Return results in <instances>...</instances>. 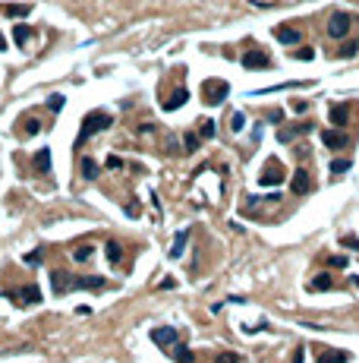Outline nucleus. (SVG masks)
<instances>
[{
    "mask_svg": "<svg viewBox=\"0 0 359 363\" xmlns=\"http://www.w3.org/2000/svg\"><path fill=\"white\" fill-rule=\"evenodd\" d=\"M151 341L158 347H173L180 338H176V329H170V325H164V329H151Z\"/></svg>",
    "mask_w": 359,
    "mask_h": 363,
    "instance_id": "8",
    "label": "nucleus"
},
{
    "mask_svg": "<svg viewBox=\"0 0 359 363\" xmlns=\"http://www.w3.org/2000/svg\"><path fill=\"white\" fill-rule=\"evenodd\" d=\"M350 26H353V16L350 13H334L328 19V35H331V38H343V35L350 32Z\"/></svg>",
    "mask_w": 359,
    "mask_h": 363,
    "instance_id": "3",
    "label": "nucleus"
},
{
    "mask_svg": "<svg viewBox=\"0 0 359 363\" xmlns=\"http://www.w3.org/2000/svg\"><path fill=\"white\" fill-rule=\"evenodd\" d=\"M356 51H359V44H356V41H350V44H343V48H340V57H353Z\"/></svg>",
    "mask_w": 359,
    "mask_h": 363,
    "instance_id": "33",
    "label": "nucleus"
},
{
    "mask_svg": "<svg viewBox=\"0 0 359 363\" xmlns=\"http://www.w3.org/2000/svg\"><path fill=\"white\" fill-rule=\"evenodd\" d=\"M170 354H173V360H176V363H193V360H196V354H193V350H189L186 344H180V341L170 347Z\"/></svg>",
    "mask_w": 359,
    "mask_h": 363,
    "instance_id": "15",
    "label": "nucleus"
},
{
    "mask_svg": "<svg viewBox=\"0 0 359 363\" xmlns=\"http://www.w3.org/2000/svg\"><path fill=\"white\" fill-rule=\"evenodd\" d=\"M230 130H233V133H239V130H246V117L239 114V111H236V114L230 117Z\"/></svg>",
    "mask_w": 359,
    "mask_h": 363,
    "instance_id": "29",
    "label": "nucleus"
},
{
    "mask_svg": "<svg viewBox=\"0 0 359 363\" xmlns=\"http://www.w3.org/2000/svg\"><path fill=\"white\" fill-rule=\"evenodd\" d=\"M82 174H85L88 180H95V177H98V165H95L92 158H82Z\"/></svg>",
    "mask_w": 359,
    "mask_h": 363,
    "instance_id": "27",
    "label": "nucleus"
},
{
    "mask_svg": "<svg viewBox=\"0 0 359 363\" xmlns=\"http://www.w3.org/2000/svg\"><path fill=\"white\" fill-rule=\"evenodd\" d=\"M243 66H246V69H265V66H271V57H268L265 51L252 48V51L243 54Z\"/></svg>",
    "mask_w": 359,
    "mask_h": 363,
    "instance_id": "7",
    "label": "nucleus"
},
{
    "mask_svg": "<svg viewBox=\"0 0 359 363\" xmlns=\"http://www.w3.org/2000/svg\"><path fill=\"white\" fill-rule=\"evenodd\" d=\"M346 117H350V108H346V104H334V108H331V123L334 126H343Z\"/></svg>",
    "mask_w": 359,
    "mask_h": 363,
    "instance_id": "18",
    "label": "nucleus"
},
{
    "mask_svg": "<svg viewBox=\"0 0 359 363\" xmlns=\"http://www.w3.org/2000/svg\"><path fill=\"white\" fill-rule=\"evenodd\" d=\"M274 38L290 48V44H299V41H303V32H299V29H290V26H281V29H274Z\"/></svg>",
    "mask_w": 359,
    "mask_h": 363,
    "instance_id": "9",
    "label": "nucleus"
},
{
    "mask_svg": "<svg viewBox=\"0 0 359 363\" xmlns=\"http://www.w3.org/2000/svg\"><path fill=\"white\" fill-rule=\"evenodd\" d=\"M353 284H356V287H359V278H353Z\"/></svg>",
    "mask_w": 359,
    "mask_h": 363,
    "instance_id": "42",
    "label": "nucleus"
},
{
    "mask_svg": "<svg viewBox=\"0 0 359 363\" xmlns=\"http://www.w3.org/2000/svg\"><path fill=\"white\" fill-rule=\"evenodd\" d=\"M7 48V41H4V35H0V51H4Z\"/></svg>",
    "mask_w": 359,
    "mask_h": 363,
    "instance_id": "41",
    "label": "nucleus"
},
{
    "mask_svg": "<svg viewBox=\"0 0 359 363\" xmlns=\"http://www.w3.org/2000/svg\"><path fill=\"white\" fill-rule=\"evenodd\" d=\"M350 354H343V350H321L318 354V363H346Z\"/></svg>",
    "mask_w": 359,
    "mask_h": 363,
    "instance_id": "17",
    "label": "nucleus"
},
{
    "mask_svg": "<svg viewBox=\"0 0 359 363\" xmlns=\"http://www.w3.org/2000/svg\"><path fill=\"white\" fill-rule=\"evenodd\" d=\"M51 284H54V294H66V291H73V278L66 272H51Z\"/></svg>",
    "mask_w": 359,
    "mask_h": 363,
    "instance_id": "12",
    "label": "nucleus"
},
{
    "mask_svg": "<svg viewBox=\"0 0 359 363\" xmlns=\"http://www.w3.org/2000/svg\"><path fill=\"white\" fill-rule=\"evenodd\" d=\"M47 108H51V111H60V108H63V95H51V98H47Z\"/></svg>",
    "mask_w": 359,
    "mask_h": 363,
    "instance_id": "32",
    "label": "nucleus"
},
{
    "mask_svg": "<svg viewBox=\"0 0 359 363\" xmlns=\"http://www.w3.org/2000/svg\"><path fill=\"white\" fill-rule=\"evenodd\" d=\"M29 38H32V29L29 26H13V41L19 44V48H22V44H29Z\"/></svg>",
    "mask_w": 359,
    "mask_h": 363,
    "instance_id": "21",
    "label": "nucleus"
},
{
    "mask_svg": "<svg viewBox=\"0 0 359 363\" xmlns=\"http://www.w3.org/2000/svg\"><path fill=\"white\" fill-rule=\"evenodd\" d=\"M199 139H214V120H199Z\"/></svg>",
    "mask_w": 359,
    "mask_h": 363,
    "instance_id": "26",
    "label": "nucleus"
},
{
    "mask_svg": "<svg viewBox=\"0 0 359 363\" xmlns=\"http://www.w3.org/2000/svg\"><path fill=\"white\" fill-rule=\"evenodd\" d=\"M350 171V158H337V161H331V174L334 177H340V174Z\"/></svg>",
    "mask_w": 359,
    "mask_h": 363,
    "instance_id": "25",
    "label": "nucleus"
},
{
    "mask_svg": "<svg viewBox=\"0 0 359 363\" xmlns=\"http://www.w3.org/2000/svg\"><path fill=\"white\" fill-rule=\"evenodd\" d=\"M218 363H239L236 354H218Z\"/></svg>",
    "mask_w": 359,
    "mask_h": 363,
    "instance_id": "37",
    "label": "nucleus"
},
{
    "mask_svg": "<svg viewBox=\"0 0 359 363\" xmlns=\"http://www.w3.org/2000/svg\"><path fill=\"white\" fill-rule=\"evenodd\" d=\"M107 168H111V171H120V168H123V158L111 155V158H107Z\"/></svg>",
    "mask_w": 359,
    "mask_h": 363,
    "instance_id": "35",
    "label": "nucleus"
},
{
    "mask_svg": "<svg viewBox=\"0 0 359 363\" xmlns=\"http://www.w3.org/2000/svg\"><path fill=\"white\" fill-rule=\"evenodd\" d=\"M331 268H346V256H328V259H325Z\"/></svg>",
    "mask_w": 359,
    "mask_h": 363,
    "instance_id": "30",
    "label": "nucleus"
},
{
    "mask_svg": "<svg viewBox=\"0 0 359 363\" xmlns=\"http://www.w3.org/2000/svg\"><path fill=\"white\" fill-rule=\"evenodd\" d=\"M41 259H44V253H41V250H35V253H26V262H29V265L41 262Z\"/></svg>",
    "mask_w": 359,
    "mask_h": 363,
    "instance_id": "34",
    "label": "nucleus"
},
{
    "mask_svg": "<svg viewBox=\"0 0 359 363\" xmlns=\"http://www.w3.org/2000/svg\"><path fill=\"white\" fill-rule=\"evenodd\" d=\"M309 130H312V123H299L296 130H281L278 139H281V142H287V139H293V136H299V133H309Z\"/></svg>",
    "mask_w": 359,
    "mask_h": 363,
    "instance_id": "23",
    "label": "nucleus"
},
{
    "mask_svg": "<svg viewBox=\"0 0 359 363\" xmlns=\"http://www.w3.org/2000/svg\"><path fill=\"white\" fill-rule=\"evenodd\" d=\"M35 171L51 174V149H38V155H35Z\"/></svg>",
    "mask_w": 359,
    "mask_h": 363,
    "instance_id": "14",
    "label": "nucleus"
},
{
    "mask_svg": "<svg viewBox=\"0 0 359 363\" xmlns=\"http://www.w3.org/2000/svg\"><path fill=\"white\" fill-rule=\"evenodd\" d=\"M111 123H114V117L107 114V111H92V114H85V117H82V130H79V142H82L85 136H95V133L107 130Z\"/></svg>",
    "mask_w": 359,
    "mask_h": 363,
    "instance_id": "1",
    "label": "nucleus"
},
{
    "mask_svg": "<svg viewBox=\"0 0 359 363\" xmlns=\"http://www.w3.org/2000/svg\"><path fill=\"white\" fill-rule=\"evenodd\" d=\"M303 360H306V350H303V347H296V350H293V360H290V363H303Z\"/></svg>",
    "mask_w": 359,
    "mask_h": 363,
    "instance_id": "38",
    "label": "nucleus"
},
{
    "mask_svg": "<svg viewBox=\"0 0 359 363\" xmlns=\"http://www.w3.org/2000/svg\"><path fill=\"white\" fill-rule=\"evenodd\" d=\"M258 183H261V186H278V183H284V168L278 165V161H268V168H261V174H258Z\"/></svg>",
    "mask_w": 359,
    "mask_h": 363,
    "instance_id": "5",
    "label": "nucleus"
},
{
    "mask_svg": "<svg viewBox=\"0 0 359 363\" xmlns=\"http://www.w3.org/2000/svg\"><path fill=\"white\" fill-rule=\"evenodd\" d=\"M290 193L293 196H306V193H312V174H309L306 168H299L293 174V180H290Z\"/></svg>",
    "mask_w": 359,
    "mask_h": 363,
    "instance_id": "4",
    "label": "nucleus"
},
{
    "mask_svg": "<svg viewBox=\"0 0 359 363\" xmlns=\"http://www.w3.org/2000/svg\"><path fill=\"white\" fill-rule=\"evenodd\" d=\"M4 10H7V16H10V19H22V16H29V13H32V7H29V4H7Z\"/></svg>",
    "mask_w": 359,
    "mask_h": 363,
    "instance_id": "19",
    "label": "nucleus"
},
{
    "mask_svg": "<svg viewBox=\"0 0 359 363\" xmlns=\"http://www.w3.org/2000/svg\"><path fill=\"white\" fill-rule=\"evenodd\" d=\"M296 57H299V60H312L315 51H312V48H303V51H296Z\"/></svg>",
    "mask_w": 359,
    "mask_h": 363,
    "instance_id": "36",
    "label": "nucleus"
},
{
    "mask_svg": "<svg viewBox=\"0 0 359 363\" xmlns=\"http://www.w3.org/2000/svg\"><path fill=\"white\" fill-rule=\"evenodd\" d=\"M173 284H176V281H173V278H167V281H161V284H158V287H161V291H170Z\"/></svg>",
    "mask_w": 359,
    "mask_h": 363,
    "instance_id": "40",
    "label": "nucleus"
},
{
    "mask_svg": "<svg viewBox=\"0 0 359 363\" xmlns=\"http://www.w3.org/2000/svg\"><path fill=\"white\" fill-rule=\"evenodd\" d=\"M186 240H189V231H180L176 237H173V247H170V259H180L186 250Z\"/></svg>",
    "mask_w": 359,
    "mask_h": 363,
    "instance_id": "16",
    "label": "nucleus"
},
{
    "mask_svg": "<svg viewBox=\"0 0 359 363\" xmlns=\"http://www.w3.org/2000/svg\"><path fill=\"white\" fill-rule=\"evenodd\" d=\"M340 247H350V250H359V237H353V234H346V237H340Z\"/></svg>",
    "mask_w": 359,
    "mask_h": 363,
    "instance_id": "31",
    "label": "nucleus"
},
{
    "mask_svg": "<svg viewBox=\"0 0 359 363\" xmlns=\"http://www.w3.org/2000/svg\"><path fill=\"white\" fill-rule=\"evenodd\" d=\"M331 287H334L331 275H315L312 281H309V291H331Z\"/></svg>",
    "mask_w": 359,
    "mask_h": 363,
    "instance_id": "20",
    "label": "nucleus"
},
{
    "mask_svg": "<svg viewBox=\"0 0 359 363\" xmlns=\"http://www.w3.org/2000/svg\"><path fill=\"white\" fill-rule=\"evenodd\" d=\"M321 142H325L328 149H343L346 146V136L340 130H325V133H321Z\"/></svg>",
    "mask_w": 359,
    "mask_h": 363,
    "instance_id": "13",
    "label": "nucleus"
},
{
    "mask_svg": "<svg viewBox=\"0 0 359 363\" xmlns=\"http://www.w3.org/2000/svg\"><path fill=\"white\" fill-rule=\"evenodd\" d=\"M92 253H95V250H92V243H79V247L73 250V259H76V262H88V259H92Z\"/></svg>",
    "mask_w": 359,
    "mask_h": 363,
    "instance_id": "22",
    "label": "nucleus"
},
{
    "mask_svg": "<svg viewBox=\"0 0 359 363\" xmlns=\"http://www.w3.org/2000/svg\"><path fill=\"white\" fill-rule=\"evenodd\" d=\"M38 126H41V123H35V120H26V133H38Z\"/></svg>",
    "mask_w": 359,
    "mask_h": 363,
    "instance_id": "39",
    "label": "nucleus"
},
{
    "mask_svg": "<svg viewBox=\"0 0 359 363\" xmlns=\"http://www.w3.org/2000/svg\"><path fill=\"white\" fill-rule=\"evenodd\" d=\"M107 284L104 278H98V275H79V278H73V291H85V287H92V291H101Z\"/></svg>",
    "mask_w": 359,
    "mask_h": 363,
    "instance_id": "10",
    "label": "nucleus"
},
{
    "mask_svg": "<svg viewBox=\"0 0 359 363\" xmlns=\"http://www.w3.org/2000/svg\"><path fill=\"white\" fill-rule=\"evenodd\" d=\"M202 92H205V104H224V98L230 95V86L224 83V79H208L205 86H202Z\"/></svg>",
    "mask_w": 359,
    "mask_h": 363,
    "instance_id": "2",
    "label": "nucleus"
},
{
    "mask_svg": "<svg viewBox=\"0 0 359 363\" xmlns=\"http://www.w3.org/2000/svg\"><path fill=\"white\" fill-rule=\"evenodd\" d=\"M104 250H107V259H111V262H120V259H123V247H120L117 240H111Z\"/></svg>",
    "mask_w": 359,
    "mask_h": 363,
    "instance_id": "24",
    "label": "nucleus"
},
{
    "mask_svg": "<svg viewBox=\"0 0 359 363\" xmlns=\"http://www.w3.org/2000/svg\"><path fill=\"white\" fill-rule=\"evenodd\" d=\"M186 101H189V92H186V89H173L167 101L161 98V108H164V111H176V108H183Z\"/></svg>",
    "mask_w": 359,
    "mask_h": 363,
    "instance_id": "11",
    "label": "nucleus"
},
{
    "mask_svg": "<svg viewBox=\"0 0 359 363\" xmlns=\"http://www.w3.org/2000/svg\"><path fill=\"white\" fill-rule=\"evenodd\" d=\"M10 297H13L16 303H22V307H29V303H41V287L38 284H26V287L13 291Z\"/></svg>",
    "mask_w": 359,
    "mask_h": 363,
    "instance_id": "6",
    "label": "nucleus"
},
{
    "mask_svg": "<svg viewBox=\"0 0 359 363\" xmlns=\"http://www.w3.org/2000/svg\"><path fill=\"white\" fill-rule=\"evenodd\" d=\"M199 142H202V139H199V133H186V136H183V146H186V152H196V149H199Z\"/></svg>",
    "mask_w": 359,
    "mask_h": 363,
    "instance_id": "28",
    "label": "nucleus"
}]
</instances>
